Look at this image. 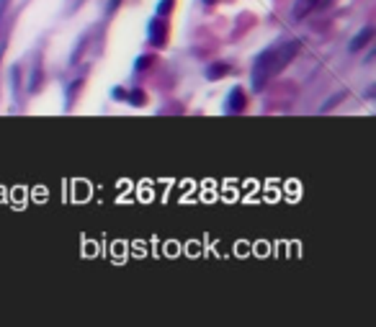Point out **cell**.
Segmentation results:
<instances>
[{
	"label": "cell",
	"mask_w": 376,
	"mask_h": 327,
	"mask_svg": "<svg viewBox=\"0 0 376 327\" xmlns=\"http://www.w3.org/2000/svg\"><path fill=\"white\" fill-rule=\"evenodd\" d=\"M333 0H297L294 3V18L297 21H302V18H307L309 13H317V11H322L325 6H330Z\"/></svg>",
	"instance_id": "7a4b0ae2"
},
{
	"label": "cell",
	"mask_w": 376,
	"mask_h": 327,
	"mask_svg": "<svg viewBox=\"0 0 376 327\" xmlns=\"http://www.w3.org/2000/svg\"><path fill=\"white\" fill-rule=\"evenodd\" d=\"M229 72V64H212L209 70H206V78H222V75H227Z\"/></svg>",
	"instance_id": "8992f818"
},
{
	"label": "cell",
	"mask_w": 376,
	"mask_h": 327,
	"mask_svg": "<svg viewBox=\"0 0 376 327\" xmlns=\"http://www.w3.org/2000/svg\"><path fill=\"white\" fill-rule=\"evenodd\" d=\"M371 39H374V26H363V29L351 39V52H361Z\"/></svg>",
	"instance_id": "277c9868"
},
{
	"label": "cell",
	"mask_w": 376,
	"mask_h": 327,
	"mask_svg": "<svg viewBox=\"0 0 376 327\" xmlns=\"http://www.w3.org/2000/svg\"><path fill=\"white\" fill-rule=\"evenodd\" d=\"M242 108H245V93H242L240 88H234V91L229 93V98H227V111L240 114Z\"/></svg>",
	"instance_id": "5b68a950"
},
{
	"label": "cell",
	"mask_w": 376,
	"mask_h": 327,
	"mask_svg": "<svg viewBox=\"0 0 376 327\" xmlns=\"http://www.w3.org/2000/svg\"><path fill=\"white\" fill-rule=\"evenodd\" d=\"M6 6H8V0H0V18H3V11H6Z\"/></svg>",
	"instance_id": "ba28073f"
},
{
	"label": "cell",
	"mask_w": 376,
	"mask_h": 327,
	"mask_svg": "<svg viewBox=\"0 0 376 327\" xmlns=\"http://www.w3.org/2000/svg\"><path fill=\"white\" fill-rule=\"evenodd\" d=\"M149 44H155V47H163L165 39H168V23L163 21V18H152L149 21Z\"/></svg>",
	"instance_id": "3957f363"
},
{
	"label": "cell",
	"mask_w": 376,
	"mask_h": 327,
	"mask_svg": "<svg viewBox=\"0 0 376 327\" xmlns=\"http://www.w3.org/2000/svg\"><path fill=\"white\" fill-rule=\"evenodd\" d=\"M168 11H173V0H163V6L157 8V16L168 13Z\"/></svg>",
	"instance_id": "52a82bcc"
},
{
	"label": "cell",
	"mask_w": 376,
	"mask_h": 327,
	"mask_svg": "<svg viewBox=\"0 0 376 327\" xmlns=\"http://www.w3.org/2000/svg\"><path fill=\"white\" fill-rule=\"evenodd\" d=\"M299 50H302V42H299V39H284V42L266 47V50L253 59V70H250L253 91L261 93L270 80L276 78L278 72H284L286 64L299 54Z\"/></svg>",
	"instance_id": "6da1fadb"
}]
</instances>
